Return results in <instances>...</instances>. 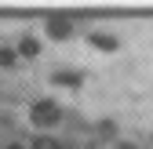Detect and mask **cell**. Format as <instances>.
Segmentation results:
<instances>
[{
  "mask_svg": "<svg viewBox=\"0 0 153 149\" xmlns=\"http://www.w3.org/2000/svg\"><path fill=\"white\" fill-rule=\"evenodd\" d=\"M33 120L36 124H59V105L55 102H36L33 105Z\"/></svg>",
  "mask_w": 153,
  "mask_h": 149,
  "instance_id": "obj_1",
  "label": "cell"
},
{
  "mask_svg": "<svg viewBox=\"0 0 153 149\" xmlns=\"http://www.w3.org/2000/svg\"><path fill=\"white\" fill-rule=\"evenodd\" d=\"M33 149H62V145L55 142V138H36V142H33Z\"/></svg>",
  "mask_w": 153,
  "mask_h": 149,
  "instance_id": "obj_2",
  "label": "cell"
},
{
  "mask_svg": "<svg viewBox=\"0 0 153 149\" xmlns=\"http://www.w3.org/2000/svg\"><path fill=\"white\" fill-rule=\"evenodd\" d=\"M69 29H66V22H59V18H55V22H51V36H66Z\"/></svg>",
  "mask_w": 153,
  "mask_h": 149,
  "instance_id": "obj_3",
  "label": "cell"
},
{
  "mask_svg": "<svg viewBox=\"0 0 153 149\" xmlns=\"http://www.w3.org/2000/svg\"><path fill=\"white\" fill-rule=\"evenodd\" d=\"M15 58H18V55H15V51H7V47H4V51H0V62H4V66H11Z\"/></svg>",
  "mask_w": 153,
  "mask_h": 149,
  "instance_id": "obj_4",
  "label": "cell"
},
{
  "mask_svg": "<svg viewBox=\"0 0 153 149\" xmlns=\"http://www.w3.org/2000/svg\"><path fill=\"white\" fill-rule=\"evenodd\" d=\"M22 51L26 55H36V40H22Z\"/></svg>",
  "mask_w": 153,
  "mask_h": 149,
  "instance_id": "obj_5",
  "label": "cell"
},
{
  "mask_svg": "<svg viewBox=\"0 0 153 149\" xmlns=\"http://www.w3.org/2000/svg\"><path fill=\"white\" fill-rule=\"evenodd\" d=\"M4 149H22V145H4Z\"/></svg>",
  "mask_w": 153,
  "mask_h": 149,
  "instance_id": "obj_6",
  "label": "cell"
}]
</instances>
